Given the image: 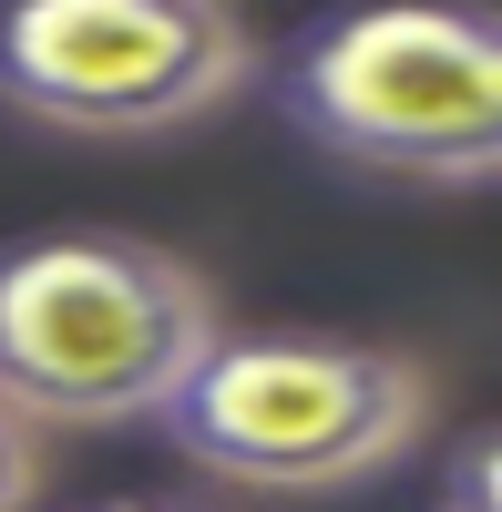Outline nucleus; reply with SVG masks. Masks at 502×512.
<instances>
[{
  "label": "nucleus",
  "mask_w": 502,
  "mask_h": 512,
  "mask_svg": "<svg viewBox=\"0 0 502 512\" xmlns=\"http://www.w3.org/2000/svg\"><path fill=\"white\" fill-rule=\"evenodd\" d=\"M451 512H492V431H462L451 451Z\"/></svg>",
  "instance_id": "obj_6"
},
{
  "label": "nucleus",
  "mask_w": 502,
  "mask_h": 512,
  "mask_svg": "<svg viewBox=\"0 0 502 512\" xmlns=\"http://www.w3.org/2000/svg\"><path fill=\"white\" fill-rule=\"evenodd\" d=\"M154 420L195 472H226L257 492H339L421 451L431 379L421 359L369 349V338L246 328V338H216Z\"/></svg>",
  "instance_id": "obj_3"
},
{
  "label": "nucleus",
  "mask_w": 502,
  "mask_h": 512,
  "mask_svg": "<svg viewBox=\"0 0 502 512\" xmlns=\"http://www.w3.org/2000/svg\"><path fill=\"white\" fill-rule=\"evenodd\" d=\"M31 482H41V451L11 410H0V512H31Z\"/></svg>",
  "instance_id": "obj_5"
},
{
  "label": "nucleus",
  "mask_w": 502,
  "mask_h": 512,
  "mask_svg": "<svg viewBox=\"0 0 502 512\" xmlns=\"http://www.w3.org/2000/svg\"><path fill=\"white\" fill-rule=\"evenodd\" d=\"M226 338L216 287L123 226H31L0 246V410L21 420H154Z\"/></svg>",
  "instance_id": "obj_1"
},
{
  "label": "nucleus",
  "mask_w": 502,
  "mask_h": 512,
  "mask_svg": "<svg viewBox=\"0 0 502 512\" xmlns=\"http://www.w3.org/2000/svg\"><path fill=\"white\" fill-rule=\"evenodd\" d=\"M257 72L236 0H0V113L72 144H154Z\"/></svg>",
  "instance_id": "obj_4"
},
{
  "label": "nucleus",
  "mask_w": 502,
  "mask_h": 512,
  "mask_svg": "<svg viewBox=\"0 0 502 512\" xmlns=\"http://www.w3.org/2000/svg\"><path fill=\"white\" fill-rule=\"evenodd\" d=\"M277 113L390 185H492L502 164V21L482 0H349L277 52Z\"/></svg>",
  "instance_id": "obj_2"
},
{
  "label": "nucleus",
  "mask_w": 502,
  "mask_h": 512,
  "mask_svg": "<svg viewBox=\"0 0 502 512\" xmlns=\"http://www.w3.org/2000/svg\"><path fill=\"white\" fill-rule=\"evenodd\" d=\"M103 512H205V502H103Z\"/></svg>",
  "instance_id": "obj_7"
}]
</instances>
